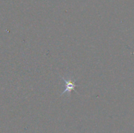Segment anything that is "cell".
<instances>
[{
	"mask_svg": "<svg viewBox=\"0 0 134 133\" xmlns=\"http://www.w3.org/2000/svg\"><path fill=\"white\" fill-rule=\"evenodd\" d=\"M62 80L66 83V89L63 93H62L61 95H64L66 93L71 94V92L72 91H75V88L76 87V85H75V80H73L72 79H65L63 77H62Z\"/></svg>",
	"mask_w": 134,
	"mask_h": 133,
	"instance_id": "obj_1",
	"label": "cell"
}]
</instances>
